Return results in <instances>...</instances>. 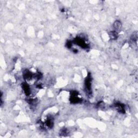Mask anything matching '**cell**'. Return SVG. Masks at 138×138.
Instances as JSON below:
<instances>
[{
	"instance_id": "obj_10",
	"label": "cell",
	"mask_w": 138,
	"mask_h": 138,
	"mask_svg": "<svg viewBox=\"0 0 138 138\" xmlns=\"http://www.w3.org/2000/svg\"><path fill=\"white\" fill-rule=\"evenodd\" d=\"M73 44V42L71 41H68L66 43V47L68 48V49H70L71 48H72V46Z\"/></svg>"
},
{
	"instance_id": "obj_1",
	"label": "cell",
	"mask_w": 138,
	"mask_h": 138,
	"mask_svg": "<svg viewBox=\"0 0 138 138\" xmlns=\"http://www.w3.org/2000/svg\"><path fill=\"white\" fill-rule=\"evenodd\" d=\"M85 90L87 95L92 94V78L90 73H88L85 80Z\"/></svg>"
},
{
	"instance_id": "obj_11",
	"label": "cell",
	"mask_w": 138,
	"mask_h": 138,
	"mask_svg": "<svg viewBox=\"0 0 138 138\" xmlns=\"http://www.w3.org/2000/svg\"><path fill=\"white\" fill-rule=\"evenodd\" d=\"M68 130H67L66 128H64L63 129L61 130V134H62V135H63L64 136H65L67 134H68Z\"/></svg>"
},
{
	"instance_id": "obj_9",
	"label": "cell",
	"mask_w": 138,
	"mask_h": 138,
	"mask_svg": "<svg viewBox=\"0 0 138 138\" xmlns=\"http://www.w3.org/2000/svg\"><path fill=\"white\" fill-rule=\"evenodd\" d=\"M46 125L49 128H52V127L54 126V119H52V117L49 118L48 117V119L47 120V121L45 122Z\"/></svg>"
},
{
	"instance_id": "obj_7",
	"label": "cell",
	"mask_w": 138,
	"mask_h": 138,
	"mask_svg": "<svg viewBox=\"0 0 138 138\" xmlns=\"http://www.w3.org/2000/svg\"><path fill=\"white\" fill-rule=\"evenodd\" d=\"M113 28L114 29V31L118 32L119 31H120L122 28V24L121 22L119 21H116L113 23Z\"/></svg>"
},
{
	"instance_id": "obj_3",
	"label": "cell",
	"mask_w": 138,
	"mask_h": 138,
	"mask_svg": "<svg viewBox=\"0 0 138 138\" xmlns=\"http://www.w3.org/2000/svg\"><path fill=\"white\" fill-rule=\"evenodd\" d=\"M70 100L72 104H78L82 101V99L78 97V92L74 91L70 95Z\"/></svg>"
},
{
	"instance_id": "obj_2",
	"label": "cell",
	"mask_w": 138,
	"mask_h": 138,
	"mask_svg": "<svg viewBox=\"0 0 138 138\" xmlns=\"http://www.w3.org/2000/svg\"><path fill=\"white\" fill-rule=\"evenodd\" d=\"M73 43L77 45H78L79 47H81L83 49H86L89 48L88 45L86 43V41L82 37H77L73 41Z\"/></svg>"
},
{
	"instance_id": "obj_5",
	"label": "cell",
	"mask_w": 138,
	"mask_h": 138,
	"mask_svg": "<svg viewBox=\"0 0 138 138\" xmlns=\"http://www.w3.org/2000/svg\"><path fill=\"white\" fill-rule=\"evenodd\" d=\"M22 87L23 90V91L27 95H30L31 93V90L29 87V85L27 83H22Z\"/></svg>"
},
{
	"instance_id": "obj_6",
	"label": "cell",
	"mask_w": 138,
	"mask_h": 138,
	"mask_svg": "<svg viewBox=\"0 0 138 138\" xmlns=\"http://www.w3.org/2000/svg\"><path fill=\"white\" fill-rule=\"evenodd\" d=\"M23 77L26 80H30L34 77V75L29 70H26L23 72Z\"/></svg>"
},
{
	"instance_id": "obj_8",
	"label": "cell",
	"mask_w": 138,
	"mask_h": 138,
	"mask_svg": "<svg viewBox=\"0 0 138 138\" xmlns=\"http://www.w3.org/2000/svg\"><path fill=\"white\" fill-rule=\"evenodd\" d=\"M109 37L110 38L111 40H116L118 37V32H116L115 31H111L110 33H109Z\"/></svg>"
},
{
	"instance_id": "obj_4",
	"label": "cell",
	"mask_w": 138,
	"mask_h": 138,
	"mask_svg": "<svg viewBox=\"0 0 138 138\" xmlns=\"http://www.w3.org/2000/svg\"><path fill=\"white\" fill-rule=\"evenodd\" d=\"M114 107L115 109L120 113H125V105L121 102H115L114 104Z\"/></svg>"
}]
</instances>
